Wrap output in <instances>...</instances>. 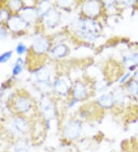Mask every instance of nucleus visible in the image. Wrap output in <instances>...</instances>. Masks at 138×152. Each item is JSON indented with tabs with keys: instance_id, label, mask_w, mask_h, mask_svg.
<instances>
[{
	"instance_id": "nucleus-1",
	"label": "nucleus",
	"mask_w": 138,
	"mask_h": 152,
	"mask_svg": "<svg viewBox=\"0 0 138 152\" xmlns=\"http://www.w3.org/2000/svg\"><path fill=\"white\" fill-rule=\"evenodd\" d=\"M77 32L84 39L93 41L97 38L99 33L98 25L95 22L91 20H83L78 23L77 26Z\"/></svg>"
},
{
	"instance_id": "nucleus-2",
	"label": "nucleus",
	"mask_w": 138,
	"mask_h": 152,
	"mask_svg": "<svg viewBox=\"0 0 138 152\" xmlns=\"http://www.w3.org/2000/svg\"><path fill=\"white\" fill-rule=\"evenodd\" d=\"M81 132V124L77 121H70L64 128V136L69 139H75L80 135Z\"/></svg>"
},
{
	"instance_id": "nucleus-3",
	"label": "nucleus",
	"mask_w": 138,
	"mask_h": 152,
	"mask_svg": "<svg viewBox=\"0 0 138 152\" xmlns=\"http://www.w3.org/2000/svg\"><path fill=\"white\" fill-rule=\"evenodd\" d=\"M42 111L46 118H52L55 115V107L52 102L47 98H43L41 102Z\"/></svg>"
},
{
	"instance_id": "nucleus-4",
	"label": "nucleus",
	"mask_w": 138,
	"mask_h": 152,
	"mask_svg": "<svg viewBox=\"0 0 138 152\" xmlns=\"http://www.w3.org/2000/svg\"><path fill=\"white\" fill-rule=\"evenodd\" d=\"M83 11L89 16H94L98 15L100 12V5L98 2L90 1L83 6Z\"/></svg>"
},
{
	"instance_id": "nucleus-5",
	"label": "nucleus",
	"mask_w": 138,
	"mask_h": 152,
	"mask_svg": "<svg viewBox=\"0 0 138 152\" xmlns=\"http://www.w3.org/2000/svg\"><path fill=\"white\" fill-rule=\"evenodd\" d=\"M48 48V40L44 37H38L34 40L33 48L38 53H43Z\"/></svg>"
},
{
	"instance_id": "nucleus-6",
	"label": "nucleus",
	"mask_w": 138,
	"mask_h": 152,
	"mask_svg": "<svg viewBox=\"0 0 138 152\" xmlns=\"http://www.w3.org/2000/svg\"><path fill=\"white\" fill-rule=\"evenodd\" d=\"M9 26L13 31H19L26 27V22L20 17L15 16L9 19Z\"/></svg>"
},
{
	"instance_id": "nucleus-7",
	"label": "nucleus",
	"mask_w": 138,
	"mask_h": 152,
	"mask_svg": "<svg viewBox=\"0 0 138 152\" xmlns=\"http://www.w3.org/2000/svg\"><path fill=\"white\" fill-rule=\"evenodd\" d=\"M15 107L18 111L26 112L31 108V102L28 98H25V97H20L15 102Z\"/></svg>"
},
{
	"instance_id": "nucleus-8",
	"label": "nucleus",
	"mask_w": 138,
	"mask_h": 152,
	"mask_svg": "<svg viewBox=\"0 0 138 152\" xmlns=\"http://www.w3.org/2000/svg\"><path fill=\"white\" fill-rule=\"evenodd\" d=\"M73 93L74 96L77 99L84 98L87 95L86 87L81 82H77L74 86Z\"/></svg>"
},
{
	"instance_id": "nucleus-9",
	"label": "nucleus",
	"mask_w": 138,
	"mask_h": 152,
	"mask_svg": "<svg viewBox=\"0 0 138 152\" xmlns=\"http://www.w3.org/2000/svg\"><path fill=\"white\" fill-rule=\"evenodd\" d=\"M59 19L58 13L55 10H50L45 14L46 24L49 26H55Z\"/></svg>"
},
{
	"instance_id": "nucleus-10",
	"label": "nucleus",
	"mask_w": 138,
	"mask_h": 152,
	"mask_svg": "<svg viewBox=\"0 0 138 152\" xmlns=\"http://www.w3.org/2000/svg\"><path fill=\"white\" fill-rule=\"evenodd\" d=\"M13 125H14V128L17 131H18L19 132H22V133H25V132H28V128H29L27 122L24 119L21 118H17L16 119H15L14 122H13Z\"/></svg>"
},
{
	"instance_id": "nucleus-11",
	"label": "nucleus",
	"mask_w": 138,
	"mask_h": 152,
	"mask_svg": "<svg viewBox=\"0 0 138 152\" xmlns=\"http://www.w3.org/2000/svg\"><path fill=\"white\" fill-rule=\"evenodd\" d=\"M55 91L58 93L61 94V95H64L66 94L68 91V86L67 85L66 82L64 79H58L55 82Z\"/></svg>"
},
{
	"instance_id": "nucleus-12",
	"label": "nucleus",
	"mask_w": 138,
	"mask_h": 152,
	"mask_svg": "<svg viewBox=\"0 0 138 152\" xmlns=\"http://www.w3.org/2000/svg\"><path fill=\"white\" fill-rule=\"evenodd\" d=\"M37 79L40 82H48L50 78V72L48 69L42 68L36 72Z\"/></svg>"
},
{
	"instance_id": "nucleus-13",
	"label": "nucleus",
	"mask_w": 138,
	"mask_h": 152,
	"mask_svg": "<svg viewBox=\"0 0 138 152\" xmlns=\"http://www.w3.org/2000/svg\"><path fill=\"white\" fill-rule=\"evenodd\" d=\"M67 52H68V48L64 45H58L57 46H55V48H52L51 54L56 58H61L64 56L66 55Z\"/></svg>"
},
{
	"instance_id": "nucleus-14",
	"label": "nucleus",
	"mask_w": 138,
	"mask_h": 152,
	"mask_svg": "<svg viewBox=\"0 0 138 152\" xmlns=\"http://www.w3.org/2000/svg\"><path fill=\"white\" fill-rule=\"evenodd\" d=\"M114 102V98L112 95H109V94H105L102 96L100 97L99 98V103L101 106H103L104 108H109L113 104Z\"/></svg>"
},
{
	"instance_id": "nucleus-15",
	"label": "nucleus",
	"mask_w": 138,
	"mask_h": 152,
	"mask_svg": "<svg viewBox=\"0 0 138 152\" xmlns=\"http://www.w3.org/2000/svg\"><path fill=\"white\" fill-rule=\"evenodd\" d=\"M138 63V53L137 54H133L131 56H126L123 58V64L125 65H134Z\"/></svg>"
},
{
	"instance_id": "nucleus-16",
	"label": "nucleus",
	"mask_w": 138,
	"mask_h": 152,
	"mask_svg": "<svg viewBox=\"0 0 138 152\" xmlns=\"http://www.w3.org/2000/svg\"><path fill=\"white\" fill-rule=\"evenodd\" d=\"M22 15L24 17L25 19H27V20H31L32 19H34L36 15V12L33 9H31V8H27V9H25L22 12Z\"/></svg>"
},
{
	"instance_id": "nucleus-17",
	"label": "nucleus",
	"mask_w": 138,
	"mask_h": 152,
	"mask_svg": "<svg viewBox=\"0 0 138 152\" xmlns=\"http://www.w3.org/2000/svg\"><path fill=\"white\" fill-rule=\"evenodd\" d=\"M15 152H29V148L23 142H18L14 148Z\"/></svg>"
},
{
	"instance_id": "nucleus-18",
	"label": "nucleus",
	"mask_w": 138,
	"mask_h": 152,
	"mask_svg": "<svg viewBox=\"0 0 138 152\" xmlns=\"http://www.w3.org/2000/svg\"><path fill=\"white\" fill-rule=\"evenodd\" d=\"M128 91L133 95H138V82L132 81L128 86Z\"/></svg>"
},
{
	"instance_id": "nucleus-19",
	"label": "nucleus",
	"mask_w": 138,
	"mask_h": 152,
	"mask_svg": "<svg viewBox=\"0 0 138 152\" xmlns=\"http://www.w3.org/2000/svg\"><path fill=\"white\" fill-rule=\"evenodd\" d=\"M22 65H23L22 60L21 59V58H18V61H17L16 63H15V66L13 67V69H12L13 75H17L19 74L22 70Z\"/></svg>"
},
{
	"instance_id": "nucleus-20",
	"label": "nucleus",
	"mask_w": 138,
	"mask_h": 152,
	"mask_svg": "<svg viewBox=\"0 0 138 152\" xmlns=\"http://www.w3.org/2000/svg\"><path fill=\"white\" fill-rule=\"evenodd\" d=\"M12 56V52H7L3 53L2 55L0 56V62L1 63H5L8 60H9V58H11Z\"/></svg>"
},
{
	"instance_id": "nucleus-21",
	"label": "nucleus",
	"mask_w": 138,
	"mask_h": 152,
	"mask_svg": "<svg viewBox=\"0 0 138 152\" xmlns=\"http://www.w3.org/2000/svg\"><path fill=\"white\" fill-rule=\"evenodd\" d=\"M16 51H17V52H18V54H19V55L23 54V53H24V52L26 51V45L23 44H19L18 46H17Z\"/></svg>"
},
{
	"instance_id": "nucleus-22",
	"label": "nucleus",
	"mask_w": 138,
	"mask_h": 152,
	"mask_svg": "<svg viewBox=\"0 0 138 152\" xmlns=\"http://www.w3.org/2000/svg\"><path fill=\"white\" fill-rule=\"evenodd\" d=\"M9 5L11 6L12 9L17 10V9H19V7L21 6V2L19 1H12L9 3Z\"/></svg>"
},
{
	"instance_id": "nucleus-23",
	"label": "nucleus",
	"mask_w": 138,
	"mask_h": 152,
	"mask_svg": "<svg viewBox=\"0 0 138 152\" xmlns=\"http://www.w3.org/2000/svg\"><path fill=\"white\" fill-rule=\"evenodd\" d=\"M8 16V12L5 10L3 11L0 12V20H2V19H6Z\"/></svg>"
},
{
	"instance_id": "nucleus-24",
	"label": "nucleus",
	"mask_w": 138,
	"mask_h": 152,
	"mask_svg": "<svg viewBox=\"0 0 138 152\" xmlns=\"http://www.w3.org/2000/svg\"><path fill=\"white\" fill-rule=\"evenodd\" d=\"M129 76H130V73H127V74H126L125 75L123 76V78H121V80H120V83H123V82H125L126 80H127V78H128Z\"/></svg>"
},
{
	"instance_id": "nucleus-25",
	"label": "nucleus",
	"mask_w": 138,
	"mask_h": 152,
	"mask_svg": "<svg viewBox=\"0 0 138 152\" xmlns=\"http://www.w3.org/2000/svg\"><path fill=\"white\" fill-rule=\"evenodd\" d=\"M135 78H136L138 80V70L137 71V72H136V73H135Z\"/></svg>"
}]
</instances>
